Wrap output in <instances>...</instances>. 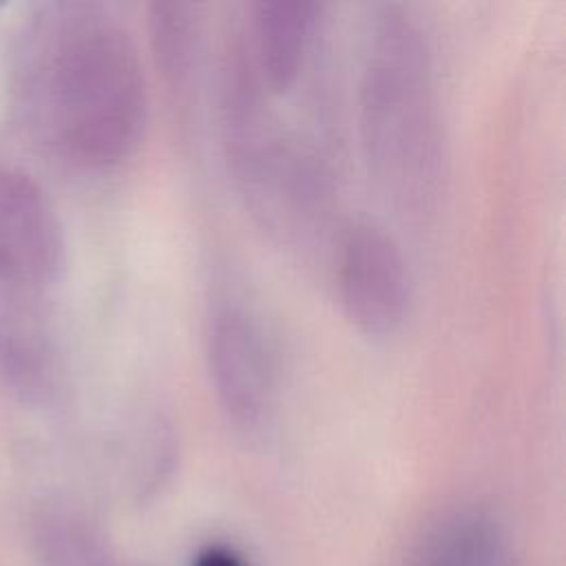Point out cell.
<instances>
[{
  "label": "cell",
  "mask_w": 566,
  "mask_h": 566,
  "mask_svg": "<svg viewBox=\"0 0 566 566\" xmlns=\"http://www.w3.org/2000/svg\"><path fill=\"white\" fill-rule=\"evenodd\" d=\"M336 285L343 314L360 334L389 336L402 325L411 296L409 270L382 228L360 221L343 234Z\"/></svg>",
  "instance_id": "5"
},
{
  "label": "cell",
  "mask_w": 566,
  "mask_h": 566,
  "mask_svg": "<svg viewBox=\"0 0 566 566\" xmlns=\"http://www.w3.org/2000/svg\"><path fill=\"white\" fill-rule=\"evenodd\" d=\"M203 352L219 411L243 433L261 431L274 407V367L259 321L239 298L210 305Z\"/></svg>",
  "instance_id": "4"
},
{
  "label": "cell",
  "mask_w": 566,
  "mask_h": 566,
  "mask_svg": "<svg viewBox=\"0 0 566 566\" xmlns=\"http://www.w3.org/2000/svg\"><path fill=\"white\" fill-rule=\"evenodd\" d=\"M46 95L55 144L84 166H113L139 144L148 91L128 29L104 7L66 4L49 27Z\"/></svg>",
  "instance_id": "2"
},
{
  "label": "cell",
  "mask_w": 566,
  "mask_h": 566,
  "mask_svg": "<svg viewBox=\"0 0 566 566\" xmlns=\"http://www.w3.org/2000/svg\"><path fill=\"white\" fill-rule=\"evenodd\" d=\"M241 35L219 66V130L228 175L250 217L281 245H305L329 217V184L316 157L272 111Z\"/></svg>",
  "instance_id": "3"
},
{
  "label": "cell",
  "mask_w": 566,
  "mask_h": 566,
  "mask_svg": "<svg viewBox=\"0 0 566 566\" xmlns=\"http://www.w3.org/2000/svg\"><path fill=\"white\" fill-rule=\"evenodd\" d=\"M409 566H513V548L495 515L462 506L424 531Z\"/></svg>",
  "instance_id": "7"
},
{
  "label": "cell",
  "mask_w": 566,
  "mask_h": 566,
  "mask_svg": "<svg viewBox=\"0 0 566 566\" xmlns=\"http://www.w3.org/2000/svg\"><path fill=\"white\" fill-rule=\"evenodd\" d=\"M358 130L380 190L411 217L433 212L442 195L444 150L427 35L402 4H380L365 38Z\"/></svg>",
  "instance_id": "1"
},
{
  "label": "cell",
  "mask_w": 566,
  "mask_h": 566,
  "mask_svg": "<svg viewBox=\"0 0 566 566\" xmlns=\"http://www.w3.org/2000/svg\"><path fill=\"white\" fill-rule=\"evenodd\" d=\"M318 18L321 4L303 0H261L248 7L241 35L250 64L272 97L298 82Z\"/></svg>",
  "instance_id": "6"
},
{
  "label": "cell",
  "mask_w": 566,
  "mask_h": 566,
  "mask_svg": "<svg viewBox=\"0 0 566 566\" xmlns=\"http://www.w3.org/2000/svg\"><path fill=\"white\" fill-rule=\"evenodd\" d=\"M146 24L157 73L172 93L184 95L199 69L203 44L201 7L192 2H153L148 4Z\"/></svg>",
  "instance_id": "8"
},
{
  "label": "cell",
  "mask_w": 566,
  "mask_h": 566,
  "mask_svg": "<svg viewBox=\"0 0 566 566\" xmlns=\"http://www.w3.org/2000/svg\"><path fill=\"white\" fill-rule=\"evenodd\" d=\"M190 566H248V562L226 544H208L192 555Z\"/></svg>",
  "instance_id": "9"
}]
</instances>
